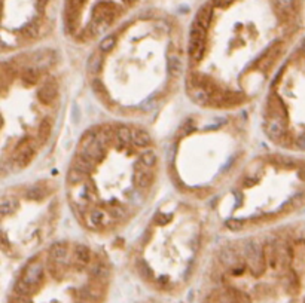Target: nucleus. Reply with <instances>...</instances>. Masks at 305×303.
<instances>
[{
  "label": "nucleus",
  "instance_id": "f257e3e1",
  "mask_svg": "<svg viewBox=\"0 0 305 303\" xmlns=\"http://www.w3.org/2000/svg\"><path fill=\"white\" fill-rule=\"evenodd\" d=\"M161 180V153L137 122L112 121L79 138L64 180V196L76 223L89 233L124 230L154 201Z\"/></svg>",
  "mask_w": 305,
  "mask_h": 303
},
{
  "label": "nucleus",
  "instance_id": "f03ea898",
  "mask_svg": "<svg viewBox=\"0 0 305 303\" xmlns=\"http://www.w3.org/2000/svg\"><path fill=\"white\" fill-rule=\"evenodd\" d=\"M186 44L167 18L146 17L106 35L87 66L89 88L112 113L138 119L158 112L185 81Z\"/></svg>",
  "mask_w": 305,
  "mask_h": 303
},
{
  "label": "nucleus",
  "instance_id": "7ed1b4c3",
  "mask_svg": "<svg viewBox=\"0 0 305 303\" xmlns=\"http://www.w3.org/2000/svg\"><path fill=\"white\" fill-rule=\"evenodd\" d=\"M66 78L60 54L32 48L2 63V175L26 171L49 146L61 118Z\"/></svg>",
  "mask_w": 305,
  "mask_h": 303
},
{
  "label": "nucleus",
  "instance_id": "20e7f679",
  "mask_svg": "<svg viewBox=\"0 0 305 303\" xmlns=\"http://www.w3.org/2000/svg\"><path fill=\"white\" fill-rule=\"evenodd\" d=\"M218 195L215 216L235 235L280 224L305 205V162L281 153L256 156Z\"/></svg>",
  "mask_w": 305,
  "mask_h": 303
},
{
  "label": "nucleus",
  "instance_id": "39448f33",
  "mask_svg": "<svg viewBox=\"0 0 305 303\" xmlns=\"http://www.w3.org/2000/svg\"><path fill=\"white\" fill-rule=\"evenodd\" d=\"M249 135L232 113L188 118L170 144L169 173L177 190L189 199L219 193L243 167Z\"/></svg>",
  "mask_w": 305,
  "mask_h": 303
},
{
  "label": "nucleus",
  "instance_id": "423d86ee",
  "mask_svg": "<svg viewBox=\"0 0 305 303\" xmlns=\"http://www.w3.org/2000/svg\"><path fill=\"white\" fill-rule=\"evenodd\" d=\"M112 264L95 247L63 239L49 242L15 273L8 303H104Z\"/></svg>",
  "mask_w": 305,
  "mask_h": 303
},
{
  "label": "nucleus",
  "instance_id": "0eeeda50",
  "mask_svg": "<svg viewBox=\"0 0 305 303\" xmlns=\"http://www.w3.org/2000/svg\"><path fill=\"white\" fill-rule=\"evenodd\" d=\"M209 239L207 218L189 201H169L132 244L134 272L160 291H177L194 275Z\"/></svg>",
  "mask_w": 305,
  "mask_h": 303
},
{
  "label": "nucleus",
  "instance_id": "6e6552de",
  "mask_svg": "<svg viewBox=\"0 0 305 303\" xmlns=\"http://www.w3.org/2000/svg\"><path fill=\"white\" fill-rule=\"evenodd\" d=\"M58 189L49 180L11 186L2 196V250L20 259L46 245L60 221Z\"/></svg>",
  "mask_w": 305,
  "mask_h": 303
},
{
  "label": "nucleus",
  "instance_id": "1a4fd4ad",
  "mask_svg": "<svg viewBox=\"0 0 305 303\" xmlns=\"http://www.w3.org/2000/svg\"><path fill=\"white\" fill-rule=\"evenodd\" d=\"M262 131L278 149L305 152V39L265 89Z\"/></svg>",
  "mask_w": 305,
  "mask_h": 303
},
{
  "label": "nucleus",
  "instance_id": "9d476101",
  "mask_svg": "<svg viewBox=\"0 0 305 303\" xmlns=\"http://www.w3.org/2000/svg\"><path fill=\"white\" fill-rule=\"evenodd\" d=\"M127 6H131V5H134L135 3V0H122Z\"/></svg>",
  "mask_w": 305,
  "mask_h": 303
}]
</instances>
